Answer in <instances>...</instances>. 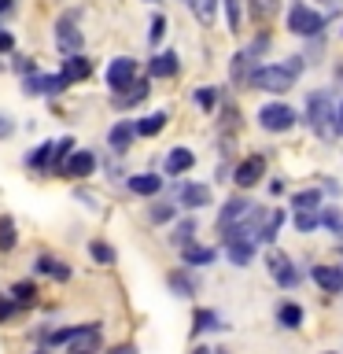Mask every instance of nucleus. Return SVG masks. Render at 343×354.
<instances>
[{
	"label": "nucleus",
	"mask_w": 343,
	"mask_h": 354,
	"mask_svg": "<svg viewBox=\"0 0 343 354\" xmlns=\"http://www.w3.org/2000/svg\"><path fill=\"white\" fill-rule=\"evenodd\" d=\"M310 277H314V284L325 295H340L343 292V266H314Z\"/></svg>",
	"instance_id": "6ab92c4d"
},
{
	"label": "nucleus",
	"mask_w": 343,
	"mask_h": 354,
	"mask_svg": "<svg viewBox=\"0 0 343 354\" xmlns=\"http://www.w3.org/2000/svg\"><path fill=\"white\" fill-rule=\"evenodd\" d=\"M104 354H140V351H137V343H115V347L104 351Z\"/></svg>",
	"instance_id": "09e8293b"
},
{
	"label": "nucleus",
	"mask_w": 343,
	"mask_h": 354,
	"mask_svg": "<svg viewBox=\"0 0 343 354\" xmlns=\"http://www.w3.org/2000/svg\"><path fill=\"white\" fill-rule=\"evenodd\" d=\"M196 166V155L188 151V148H170L166 151V162H163V170L170 174V177H181V174H188Z\"/></svg>",
	"instance_id": "b1692460"
},
{
	"label": "nucleus",
	"mask_w": 343,
	"mask_h": 354,
	"mask_svg": "<svg viewBox=\"0 0 343 354\" xmlns=\"http://www.w3.org/2000/svg\"><path fill=\"white\" fill-rule=\"evenodd\" d=\"M303 306H299V303H292V299H284V303L281 306H277V325H281V328H288V332H295L299 325H303Z\"/></svg>",
	"instance_id": "c756f323"
},
{
	"label": "nucleus",
	"mask_w": 343,
	"mask_h": 354,
	"mask_svg": "<svg viewBox=\"0 0 343 354\" xmlns=\"http://www.w3.org/2000/svg\"><path fill=\"white\" fill-rule=\"evenodd\" d=\"M19 8V0H0V15H11Z\"/></svg>",
	"instance_id": "8fccbe9b"
},
{
	"label": "nucleus",
	"mask_w": 343,
	"mask_h": 354,
	"mask_svg": "<svg viewBox=\"0 0 343 354\" xmlns=\"http://www.w3.org/2000/svg\"><path fill=\"white\" fill-rule=\"evenodd\" d=\"M33 273H37V277H52L55 284H66L74 277L71 262L55 259V254H48V251H37V259H33Z\"/></svg>",
	"instance_id": "9b49d317"
},
{
	"label": "nucleus",
	"mask_w": 343,
	"mask_h": 354,
	"mask_svg": "<svg viewBox=\"0 0 343 354\" xmlns=\"http://www.w3.org/2000/svg\"><path fill=\"white\" fill-rule=\"evenodd\" d=\"M254 71V55L243 48V52H237L232 55V66H229V74H232V82L237 85H248V74Z\"/></svg>",
	"instance_id": "2f4dec72"
},
{
	"label": "nucleus",
	"mask_w": 343,
	"mask_h": 354,
	"mask_svg": "<svg viewBox=\"0 0 343 354\" xmlns=\"http://www.w3.org/2000/svg\"><path fill=\"white\" fill-rule=\"evenodd\" d=\"M295 111L288 107V104H281V100H273V104H262L259 107V126L266 129V133H288L295 126Z\"/></svg>",
	"instance_id": "0eeeda50"
},
{
	"label": "nucleus",
	"mask_w": 343,
	"mask_h": 354,
	"mask_svg": "<svg viewBox=\"0 0 343 354\" xmlns=\"http://www.w3.org/2000/svg\"><path fill=\"white\" fill-rule=\"evenodd\" d=\"M266 270H270V277L284 288V292H292V288L299 284V270L292 266V259H288L284 251H270V254H266Z\"/></svg>",
	"instance_id": "1a4fd4ad"
},
{
	"label": "nucleus",
	"mask_w": 343,
	"mask_h": 354,
	"mask_svg": "<svg viewBox=\"0 0 343 354\" xmlns=\"http://www.w3.org/2000/svg\"><path fill=\"white\" fill-rule=\"evenodd\" d=\"M8 295H11V303H15V306H33V303H37V295H41V288H37V281H11Z\"/></svg>",
	"instance_id": "cd10ccee"
},
{
	"label": "nucleus",
	"mask_w": 343,
	"mask_h": 354,
	"mask_svg": "<svg viewBox=\"0 0 343 354\" xmlns=\"http://www.w3.org/2000/svg\"><path fill=\"white\" fill-rule=\"evenodd\" d=\"M251 4V19L254 22H270L273 11H277V0H248Z\"/></svg>",
	"instance_id": "4c0bfd02"
},
{
	"label": "nucleus",
	"mask_w": 343,
	"mask_h": 354,
	"mask_svg": "<svg viewBox=\"0 0 343 354\" xmlns=\"http://www.w3.org/2000/svg\"><path fill=\"white\" fill-rule=\"evenodd\" d=\"M133 140H137V126H133V118H118L115 126L107 129V148L111 155H126L133 148Z\"/></svg>",
	"instance_id": "ddd939ff"
},
{
	"label": "nucleus",
	"mask_w": 343,
	"mask_h": 354,
	"mask_svg": "<svg viewBox=\"0 0 343 354\" xmlns=\"http://www.w3.org/2000/svg\"><path fill=\"white\" fill-rule=\"evenodd\" d=\"M166 122H170L166 111H151V115H144V118H133V126H137V137H159L166 129Z\"/></svg>",
	"instance_id": "a878e982"
},
{
	"label": "nucleus",
	"mask_w": 343,
	"mask_h": 354,
	"mask_svg": "<svg viewBox=\"0 0 343 354\" xmlns=\"http://www.w3.org/2000/svg\"><path fill=\"white\" fill-rule=\"evenodd\" d=\"M163 185H166V177L151 174V170H144V174H129V177H126V188H129L133 196H144V199L159 196V192H163Z\"/></svg>",
	"instance_id": "2eb2a0df"
},
{
	"label": "nucleus",
	"mask_w": 343,
	"mask_h": 354,
	"mask_svg": "<svg viewBox=\"0 0 343 354\" xmlns=\"http://www.w3.org/2000/svg\"><path fill=\"white\" fill-rule=\"evenodd\" d=\"M140 77V66L133 55H115V59L107 63V71H104V85L111 88V96L122 93V88H129L133 82Z\"/></svg>",
	"instance_id": "7ed1b4c3"
},
{
	"label": "nucleus",
	"mask_w": 343,
	"mask_h": 354,
	"mask_svg": "<svg viewBox=\"0 0 343 354\" xmlns=\"http://www.w3.org/2000/svg\"><path fill=\"white\" fill-rule=\"evenodd\" d=\"M89 259H93L96 266H115L118 262V251L115 248H111V243L107 240H89Z\"/></svg>",
	"instance_id": "473e14b6"
},
{
	"label": "nucleus",
	"mask_w": 343,
	"mask_h": 354,
	"mask_svg": "<svg viewBox=\"0 0 343 354\" xmlns=\"http://www.w3.org/2000/svg\"><path fill=\"white\" fill-rule=\"evenodd\" d=\"M303 74V55H292V59L284 63H266V66H254V71L248 74V85L259 88V93H273L281 96L288 93V88L295 85V77Z\"/></svg>",
	"instance_id": "f257e3e1"
},
{
	"label": "nucleus",
	"mask_w": 343,
	"mask_h": 354,
	"mask_svg": "<svg viewBox=\"0 0 343 354\" xmlns=\"http://www.w3.org/2000/svg\"><path fill=\"white\" fill-rule=\"evenodd\" d=\"M288 30H292L295 37H317V33L325 30V15L314 11L310 4H292L288 8Z\"/></svg>",
	"instance_id": "39448f33"
},
{
	"label": "nucleus",
	"mask_w": 343,
	"mask_h": 354,
	"mask_svg": "<svg viewBox=\"0 0 343 354\" xmlns=\"http://www.w3.org/2000/svg\"><path fill=\"white\" fill-rule=\"evenodd\" d=\"M281 225H284V210H281V207H277V210H266V218H262L259 232H254V240H259V243H273L277 232H281Z\"/></svg>",
	"instance_id": "bb28decb"
},
{
	"label": "nucleus",
	"mask_w": 343,
	"mask_h": 354,
	"mask_svg": "<svg viewBox=\"0 0 343 354\" xmlns=\"http://www.w3.org/2000/svg\"><path fill=\"white\" fill-rule=\"evenodd\" d=\"M248 210H251V199L248 196H229L225 203H221V210H218V232L229 229V225H237V221H243Z\"/></svg>",
	"instance_id": "f3484780"
},
{
	"label": "nucleus",
	"mask_w": 343,
	"mask_h": 354,
	"mask_svg": "<svg viewBox=\"0 0 343 354\" xmlns=\"http://www.w3.org/2000/svg\"><path fill=\"white\" fill-rule=\"evenodd\" d=\"M188 8L196 11V19L203 22V26H210V22H214V11H218V0H192Z\"/></svg>",
	"instance_id": "e433bc0d"
},
{
	"label": "nucleus",
	"mask_w": 343,
	"mask_h": 354,
	"mask_svg": "<svg viewBox=\"0 0 343 354\" xmlns=\"http://www.w3.org/2000/svg\"><path fill=\"white\" fill-rule=\"evenodd\" d=\"M221 328H225V321H221L218 310L199 306L196 314H192V336H203V332H221Z\"/></svg>",
	"instance_id": "393cba45"
},
{
	"label": "nucleus",
	"mask_w": 343,
	"mask_h": 354,
	"mask_svg": "<svg viewBox=\"0 0 343 354\" xmlns=\"http://www.w3.org/2000/svg\"><path fill=\"white\" fill-rule=\"evenodd\" d=\"M55 48L63 55H74L85 48V33L77 30V11H63L59 22H55Z\"/></svg>",
	"instance_id": "423d86ee"
},
{
	"label": "nucleus",
	"mask_w": 343,
	"mask_h": 354,
	"mask_svg": "<svg viewBox=\"0 0 343 354\" xmlns=\"http://www.w3.org/2000/svg\"><path fill=\"white\" fill-rule=\"evenodd\" d=\"M321 354H336V351H321Z\"/></svg>",
	"instance_id": "6e6d98bb"
},
{
	"label": "nucleus",
	"mask_w": 343,
	"mask_h": 354,
	"mask_svg": "<svg viewBox=\"0 0 343 354\" xmlns=\"http://www.w3.org/2000/svg\"><path fill=\"white\" fill-rule=\"evenodd\" d=\"M218 259V251L214 248H207V243H185L181 248V266H188V270H207V266H214Z\"/></svg>",
	"instance_id": "a211bd4d"
},
{
	"label": "nucleus",
	"mask_w": 343,
	"mask_h": 354,
	"mask_svg": "<svg viewBox=\"0 0 343 354\" xmlns=\"http://www.w3.org/2000/svg\"><path fill=\"white\" fill-rule=\"evenodd\" d=\"M196 229H199V225H196V218H192V214H188V218H177V221H174V229H170V236H166V240H170L174 248L181 251L185 243H192V240H196Z\"/></svg>",
	"instance_id": "c85d7f7f"
},
{
	"label": "nucleus",
	"mask_w": 343,
	"mask_h": 354,
	"mask_svg": "<svg viewBox=\"0 0 343 354\" xmlns=\"http://www.w3.org/2000/svg\"><path fill=\"white\" fill-rule=\"evenodd\" d=\"M66 88H71V82H66L63 74H44V71H33L22 77V93L26 96H44V100H55L63 96Z\"/></svg>",
	"instance_id": "20e7f679"
},
{
	"label": "nucleus",
	"mask_w": 343,
	"mask_h": 354,
	"mask_svg": "<svg viewBox=\"0 0 343 354\" xmlns=\"http://www.w3.org/2000/svg\"><path fill=\"white\" fill-rule=\"evenodd\" d=\"M262 177H266V155H248V159H240L237 170H232L237 188H254Z\"/></svg>",
	"instance_id": "f8f14e48"
},
{
	"label": "nucleus",
	"mask_w": 343,
	"mask_h": 354,
	"mask_svg": "<svg viewBox=\"0 0 343 354\" xmlns=\"http://www.w3.org/2000/svg\"><path fill=\"white\" fill-rule=\"evenodd\" d=\"M59 74L66 77V82H85L89 74H93V59H89L85 52H74V55H63V66H59Z\"/></svg>",
	"instance_id": "412c9836"
},
{
	"label": "nucleus",
	"mask_w": 343,
	"mask_h": 354,
	"mask_svg": "<svg viewBox=\"0 0 343 354\" xmlns=\"http://www.w3.org/2000/svg\"><path fill=\"white\" fill-rule=\"evenodd\" d=\"M306 118L310 126H314V133H325L332 126V118H336V107H332V96L328 93H314L306 100Z\"/></svg>",
	"instance_id": "9d476101"
},
{
	"label": "nucleus",
	"mask_w": 343,
	"mask_h": 354,
	"mask_svg": "<svg viewBox=\"0 0 343 354\" xmlns=\"http://www.w3.org/2000/svg\"><path fill=\"white\" fill-rule=\"evenodd\" d=\"M11 52H15V33L0 30V55H11Z\"/></svg>",
	"instance_id": "de8ad7c7"
},
{
	"label": "nucleus",
	"mask_w": 343,
	"mask_h": 354,
	"mask_svg": "<svg viewBox=\"0 0 343 354\" xmlns=\"http://www.w3.org/2000/svg\"><path fill=\"white\" fill-rule=\"evenodd\" d=\"M163 37H166V15H163V11H155L151 22H148V41H151V44H159Z\"/></svg>",
	"instance_id": "79ce46f5"
},
{
	"label": "nucleus",
	"mask_w": 343,
	"mask_h": 354,
	"mask_svg": "<svg viewBox=\"0 0 343 354\" xmlns=\"http://www.w3.org/2000/svg\"><path fill=\"white\" fill-rule=\"evenodd\" d=\"M19 248V225L11 214H0V251H15Z\"/></svg>",
	"instance_id": "72a5a7b5"
},
{
	"label": "nucleus",
	"mask_w": 343,
	"mask_h": 354,
	"mask_svg": "<svg viewBox=\"0 0 343 354\" xmlns=\"http://www.w3.org/2000/svg\"><path fill=\"white\" fill-rule=\"evenodd\" d=\"M181 4H192V0H181Z\"/></svg>",
	"instance_id": "4d7b16f0"
},
{
	"label": "nucleus",
	"mask_w": 343,
	"mask_h": 354,
	"mask_svg": "<svg viewBox=\"0 0 343 354\" xmlns=\"http://www.w3.org/2000/svg\"><path fill=\"white\" fill-rule=\"evenodd\" d=\"M52 148H55V140H41L37 148H30L26 151V170H33V174H48L52 170Z\"/></svg>",
	"instance_id": "5701e85b"
},
{
	"label": "nucleus",
	"mask_w": 343,
	"mask_h": 354,
	"mask_svg": "<svg viewBox=\"0 0 343 354\" xmlns=\"http://www.w3.org/2000/svg\"><path fill=\"white\" fill-rule=\"evenodd\" d=\"M96 151H89V148H74L71 155H66V162L59 166V177H66V181H85V177H93L96 174Z\"/></svg>",
	"instance_id": "6e6552de"
},
{
	"label": "nucleus",
	"mask_w": 343,
	"mask_h": 354,
	"mask_svg": "<svg viewBox=\"0 0 343 354\" xmlns=\"http://www.w3.org/2000/svg\"><path fill=\"white\" fill-rule=\"evenodd\" d=\"M325 199H321V188H299L292 192V210H317Z\"/></svg>",
	"instance_id": "f704fd0d"
},
{
	"label": "nucleus",
	"mask_w": 343,
	"mask_h": 354,
	"mask_svg": "<svg viewBox=\"0 0 343 354\" xmlns=\"http://www.w3.org/2000/svg\"><path fill=\"white\" fill-rule=\"evenodd\" d=\"M321 210V207H317ZM317 210H295V229L299 232H314L317 225H321V214Z\"/></svg>",
	"instance_id": "ea45409f"
},
{
	"label": "nucleus",
	"mask_w": 343,
	"mask_h": 354,
	"mask_svg": "<svg viewBox=\"0 0 343 354\" xmlns=\"http://www.w3.org/2000/svg\"><path fill=\"white\" fill-rule=\"evenodd\" d=\"M177 71H181V55L177 52H155L148 59V77H159V82H166V77H177Z\"/></svg>",
	"instance_id": "dca6fc26"
},
{
	"label": "nucleus",
	"mask_w": 343,
	"mask_h": 354,
	"mask_svg": "<svg viewBox=\"0 0 343 354\" xmlns=\"http://www.w3.org/2000/svg\"><path fill=\"white\" fill-rule=\"evenodd\" d=\"M22 306H15L11 303V295H0V325H8V321H15V314H19Z\"/></svg>",
	"instance_id": "c03bdc74"
},
{
	"label": "nucleus",
	"mask_w": 343,
	"mask_h": 354,
	"mask_svg": "<svg viewBox=\"0 0 343 354\" xmlns=\"http://www.w3.org/2000/svg\"><path fill=\"white\" fill-rule=\"evenodd\" d=\"M317 214H321V225H328L332 232H340V210L336 207H325V203H321V210H317Z\"/></svg>",
	"instance_id": "37998d69"
},
{
	"label": "nucleus",
	"mask_w": 343,
	"mask_h": 354,
	"mask_svg": "<svg viewBox=\"0 0 343 354\" xmlns=\"http://www.w3.org/2000/svg\"><path fill=\"white\" fill-rule=\"evenodd\" d=\"M30 354H52V347H37V351H30Z\"/></svg>",
	"instance_id": "603ef678"
},
{
	"label": "nucleus",
	"mask_w": 343,
	"mask_h": 354,
	"mask_svg": "<svg viewBox=\"0 0 343 354\" xmlns=\"http://www.w3.org/2000/svg\"><path fill=\"white\" fill-rule=\"evenodd\" d=\"M332 122H336V129H340V133H343V104H340V107H336V118H332Z\"/></svg>",
	"instance_id": "3c124183"
},
{
	"label": "nucleus",
	"mask_w": 343,
	"mask_h": 354,
	"mask_svg": "<svg viewBox=\"0 0 343 354\" xmlns=\"http://www.w3.org/2000/svg\"><path fill=\"white\" fill-rule=\"evenodd\" d=\"M240 4H243V0H225V22H229V33H240V26H243Z\"/></svg>",
	"instance_id": "a19ab883"
},
{
	"label": "nucleus",
	"mask_w": 343,
	"mask_h": 354,
	"mask_svg": "<svg viewBox=\"0 0 343 354\" xmlns=\"http://www.w3.org/2000/svg\"><path fill=\"white\" fill-rule=\"evenodd\" d=\"M192 354H210V347H196Z\"/></svg>",
	"instance_id": "864d4df0"
},
{
	"label": "nucleus",
	"mask_w": 343,
	"mask_h": 354,
	"mask_svg": "<svg viewBox=\"0 0 343 354\" xmlns=\"http://www.w3.org/2000/svg\"><path fill=\"white\" fill-rule=\"evenodd\" d=\"M11 66H15V71H19L22 77H26V74H33V71H37V63H33V59H30V55H15V52H11Z\"/></svg>",
	"instance_id": "a18cd8bd"
},
{
	"label": "nucleus",
	"mask_w": 343,
	"mask_h": 354,
	"mask_svg": "<svg viewBox=\"0 0 343 354\" xmlns=\"http://www.w3.org/2000/svg\"><path fill=\"white\" fill-rule=\"evenodd\" d=\"M11 133H15V118L0 111V140H11Z\"/></svg>",
	"instance_id": "49530a36"
},
{
	"label": "nucleus",
	"mask_w": 343,
	"mask_h": 354,
	"mask_svg": "<svg viewBox=\"0 0 343 354\" xmlns=\"http://www.w3.org/2000/svg\"><path fill=\"white\" fill-rule=\"evenodd\" d=\"M177 207H185V210L210 207V188H207V185H199V181H185V185H177Z\"/></svg>",
	"instance_id": "4468645a"
},
{
	"label": "nucleus",
	"mask_w": 343,
	"mask_h": 354,
	"mask_svg": "<svg viewBox=\"0 0 343 354\" xmlns=\"http://www.w3.org/2000/svg\"><path fill=\"white\" fill-rule=\"evenodd\" d=\"M74 148H77V140H74V137L55 140V148H52V174H59V166L66 162V155H71Z\"/></svg>",
	"instance_id": "c9c22d12"
},
{
	"label": "nucleus",
	"mask_w": 343,
	"mask_h": 354,
	"mask_svg": "<svg viewBox=\"0 0 343 354\" xmlns=\"http://www.w3.org/2000/svg\"><path fill=\"white\" fill-rule=\"evenodd\" d=\"M63 347L66 354H104V321H82Z\"/></svg>",
	"instance_id": "f03ea898"
},
{
	"label": "nucleus",
	"mask_w": 343,
	"mask_h": 354,
	"mask_svg": "<svg viewBox=\"0 0 343 354\" xmlns=\"http://www.w3.org/2000/svg\"><path fill=\"white\" fill-rule=\"evenodd\" d=\"M192 100H196L203 111H214V107H218V88H214V85H199L196 93H192Z\"/></svg>",
	"instance_id": "58836bf2"
},
{
	"label": "nucleus",
	"mask_w": 343,
	"mask_h": 354,
	"mask_svg": "<svg viewBox=\"0 0 343 354\" xmlns=\"http://www.w3.org/2000/svg\"><path fill=\"white\" fill-rule=\"evenodd\" d=\"M166 288H170L177 299H192V295L199 292V281L192 277V270H188V266H181V270H170V273H166Z\"/></svg>",
	"instance_id": "aec40b11"
},
{
	"label": "nucleus",
	"mask_w": 343,
	"mask_h": 354,
	"mask_svg": "<svg viewBox=\"0 0 343 354\" xmlns=\"http://www.w3.org/2000/svg\"><path fill=\"white\" fill-rule=\"evenodd\" d=\"M177 203H170V199H155V203L148 207V221L151 225H170V221L177 218Z\"/></svg>",
	"instance_id": "7c9ffc66"
},
{
	"label": "nucleus",
	"mask_w": 343,
	"mask_h": 354,
	"mask_svg": "<svg viewBox=\"0 0 343 354\" xmlns=\"http://www.w3.org/2000/svg\"><path fill=\"white\" fill-rule=\"evenodd\" d=\"M151 93V85H148V77H137L129 88H122V93H115V107L118 111H129V107H140L144 100H148Z\"/></svg>",
	"instance_id": "4be33fe9"
},
{
	"label": "nucleus",
	"mask_w": 343,
	"mask_h": 354,
	"mask_svg": "<svg viewBox=\"0 0 343 354\" xmlns=\"http://www.w3.org/2000/svg\"><path fill=\"white\" fill-rule=\"evenodd\" d=\"M144 4H159V0H144Z\"/></svg>",
	"instance_id": "5fc2aeb1"
}]
</instances>
